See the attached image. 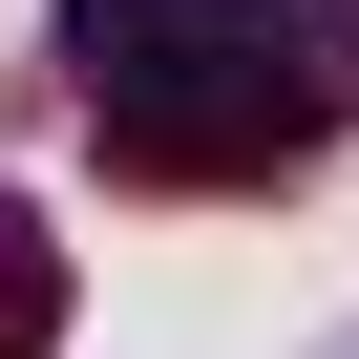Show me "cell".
Returning a JSON list of instances; mask_svg holds the SVG:
<instances>
[]
</instances>
